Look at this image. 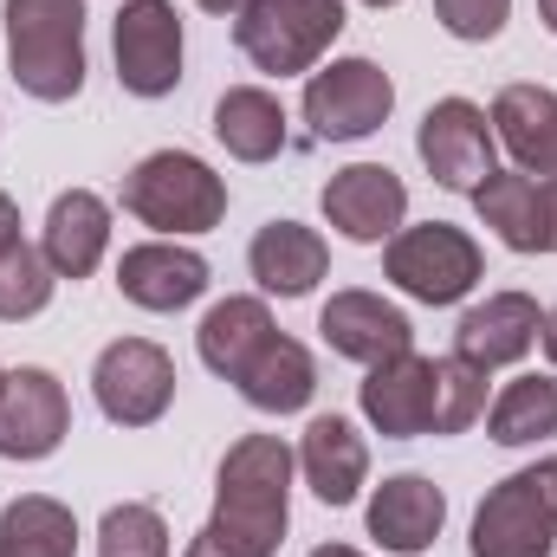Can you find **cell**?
<instances>
[{
	"mask_svg": "<svg viewBox=\"0 0 557 557\" xmlns=\"http://www.w3.org/2000/svg\"><path fill=\"white\" fill-rule=\"evenodd\" d=\"M273 311L260 305V298H221L208 318H201V331H195V350H201V363L214 370V376H227V383H240V370L260 357V344L273 337Z\"/></svg>",
	"mask_w": 557,
	"mask_h": 557,
	"instance_id": "cell-24",
	"label": "cell"
},
{
	"mask_svg": "<svg viewBox=\"0 0 557 557\" xmlns=\"http://www.w3.org/2000/svg\"><path fill=\"white\" fill-rule=\"evenodd\" d=\"M91 396H98L104 421L149 428V421L169 416V403H175V363L149 337H117V344H104V357L91 370Z\"/></svg>",
	"mask_w": 557,
	"mask_h": 557,
	"instance_id": "cell-8",
	"label": "cell"
},
{
	"mask_svg": "<svg viewBox=\"0 0 557 557\" xmlns=\"http://www.w3.org/2000/svg\"><path fill=\"white\" fill-rule=\"evenodd\" d=\"M117 292L143 311H182L208 292V260L175 240H143L117 260Z\"/></svg>",
	"mask_w": 557,
	"mask_h": 557,
	"instance_id": "cell-16",
	"label": "cell"
},
{
	"mask_svg": "<svg viewBox=\"0 0 557 557\" xmlns=\"http://www.w3.org/2000/svg\"><path fill=\"white\" fill-rule=\"evenodd\" d=\"M493 143L512 149V162L539 182H557V91L545 85H506L493 98Z\"/></svg>",
	"mask_w": 557,
	"mask_h": 557,
	"instance_id": "cell-18",
	"label": "cell"
},
{
	"mask_svg": "<svg viewBox=\"0 0 557 557\" xmlns=\"http://www.w3.org/2000/svg\"><path fill=\"white\" fill-rule=\"evenodd\" d=\"M545 467H552V493H557V460H545Z\"/></svg>",
	"mask_w": 557,
	"mask_h": 557,
	"instance_id": "cell-38",
	"label": "cell"
},
{
	"mask_svg": "<svg viewBox=\"0 0 557 557\" xmlns=\"http://www.w3.org/2000/svg\"><path fill=\"white\" fill-rule=\"evenodd\" d=\"M292 519V447L278 434H240L214 480V519L182 557H273Z\"/></svg>",
	"mask_w": 557,
	"mask_h": 557,
	"instance_id": "cell-1",
	"label": "cell"
},
{
	"mask_svg": "<svg viewBox=\"0 0 557 557\" xmlns=\"http://www.w3.org/2000/svg\"><path fill=\"white\" fill-rule=\"evenodd\" d=\"M557 552V493L552 467H525L499 480L473 512V557H552Z\"/></svg>",
	"mask_w": 557,
	"mask_h": 557,
	"instance_id": "cell-5",
	"label": "cell"
},
{
	"mask_svg": "<svg viewBox=\"0 0 557 557\" xmlns=\"http://www.w3.org/2000/svg\"><path fill=\"white\" fill-rule=\"evenodd\" d=\"M7 78L39 104L85 91V0H7Z\"/></svg>",
	"mask_w": 557,
	"mask_h": 557,
	"instance_id": "cell-2",
	"label": "cell"
},
{
	"mask_svg": "<svg viewBox=\"0 0 557 557\" xmlns=\"http://www.w3.org/2000/svg\"><path fill=\"white\" fill-rule=\"evenodd\" d=\"M214 137H221V149H227L234 162H273L278 149H285V111H278L273 91L234 85V91H221V104H214Z\"/></svg>",
	"mask_w": 557,
	"mask_h": 557,
	"instance_id": "cell-25",
	"label": "cell"
},
{
	"mask_svg": "<svg viewBox=\"0 0 557 557\" xmlns=\"http://www.w3.org/2000/svg\"><path fill=\"white\" fill-rule=\"evenodd\" d=\"M0 557H78V519L72 506L26 493L0 512Z\"/></svg>",
	"mask_w": 557,
	"mask_h": 557,
	"instance_id": "cell-26",
	"label": "cell"
},
{
	"mask_svg": "<svg viewBox=\"0 0 557 557\" xmlns=\"http://www.w3.org/2000/svg\"><path fill=\"white\" fill-rule=\"evenodd\" d=\"M195 7H201V13H234V20H240L253 0H195Z\"/></svg>",
	"mask_w": 557,
	"mask_h": 557,
	"instance_id": "cell-34",
	"label": "cell"
},
{
	"mask_svg": "<svg viewBox=\"0 0 557 557\" xmlns=\"http://www.w3.org/2000/svg\"><path fill=\"white\" fill-rule=\"evenodd\" d=\"M247 267H253V278H260L273 298H305V292L324 278V267H331V247H324L318 227L267 221V227L253 234V247H247Z\"/></svg>",
	"mask_w": 557,
	"mask_h": 557,
	"instance_id": "cell-22",
	"label": "cell"
},
{
	"mask_svg": "<svg viewBox=\"0 0 557 557\" xmlns=\"http://www.w3.org/2000/svg\"><path fill=\"white\" fill-rule=\"evenodd\" d=\"M480 221L512 247V253H552V208H545V182L525 169H493L473 188Z\"/></svg>",
	"mask_w": 557,
	"mask_h": 557,
	"instance_id": "cell-19",
	"label": "cell"
},
{
	"mask_svg": "<svg viewBox=\"0 0 557 557\" xmlns=\"http://www.w3.org/2000/svg\"><path fill=\"white\" fill-rule=\"evenodd\" d=\"M403 214H409V188L396 169L383 162H350L324 182V221L357 240V247H383L403 234Z\"/></svg>",
	"mask_w": 557,
	"mask_h": 557,
	"instance_id": "cell-11",
	"label": "cell"
},
{
	"mask_svg": "<svg viewBox=\"0 0 557 557\" xmlns=\"http://www.w3.org/2000/svg\"><path fill=\"white\" fill-rule=\"evenodd\" d=\"M447 525V493L421 473H389L370 499V539L396 557H416L441 539Z\"/></svg>",
	"mask_w": 557,
	"mask_h": 557,
	"instance_id": "cell-17",
	"label": "cell"
},
{
	"mask_svg": "<svg viewBox=\"0 0 557 557\" xmlns=\"http://www.w3.org/2000/svg\"><path fill=\"white\" fill-rule=\"evenodd\" d=\"M434 20H441L454 39H467V46H486V39L506 33L512 0H434Z\"/></svg>",
	"mask_w": 557,
	"mask_h": 557,
	"instance_id": "cell-31",
	"label": "cell"
},
{
	"mask_svg": "<svg viewBox=\"0 0 557 557\" xmlns=\"http://www.w3.org/2000/svg\"><path fill=\"white\" fill-rule=\"evenodd\" d=\"M396 111V85L376 59H331L305 85V124L318 143H357L383 131Z\"/></svg>",
	"mask_w": 557,
	"mask_h": 557,
	"instance_id": "cell-7",
	"label": "cell"
},
{
	"mask_svg": "<svg viewBox=\"0 0 557 557\" xmlns=\"http://www.w3.org/2000/svg\"><path fill=\"white\" fill-rule=\"evenodd\" d=\"M234 389H240L260 416H298V409L318 396V363H311V350H305L298 337L273 331V337L260 344V357L240 370Z\"/></svg>",
	"mask_w": 557,
	"mask_h": 557,
	"instance_id": "cell-23",
	"label": "cell"
},
{
	"mask_svg": "<svg viewBox=\"0 0 557 557\" xmlns=\"http://www.w3.org/2000/svg\"><path fill=\"white\" fill-rule=\"evenodd\" d=\"M480 247L467 227L454 221H428V227H403L383 253V273L396 278L409 298L421 305H460L473 285H480Z\"/></svg>",
	"mask_w": 557,
	"mask_h": 557,
	"instance_id": "cell-6",
	"label": "cell"
},
{
	"mask_svg": "<svg viewBox=\"0 0 557 557\" xmlns=\"http://www.w3.org/2000/svg\"><path fill=\"white\" fill-rule=\"evenodd\" d=\"M441 376V409H434V434H467L473 421L486 416V370L467 363V357H441L434 363Z\"/></svg>",
	"mask_w": 557,
	"mask_h": 557,
	"instance_id": "cell-29",
	"label": "cell"
},
{
	"mask_svg": "<svg viewBox=\"0 0 557 557\" xmlns=\"http://www.w3.org/2000/svg\"><path fill=\"white\" fill-rule=\"evenodd\" d=\"M539 344H545V357H552V370H557V305L545 311V324H539Z\"/></svg>",
	"mask_w": 557,
	"mask_h": 557,
	"instance_id": "cell-33",
	"label": "cell"
},
{
	"mask_svg": "<svg viewBox=\"0 0 557 557\" xmlns=\"http://www.w3.org/2000/svg\"><path fill=\"white\" fill-rule=\"evenodd\" d=\"M318 331H324V344L337 350V357H350V363H389V357H403V350H416V324H409V311H396L389 298H376V292H331V305L318 311Z\"/></svg>",
	"mask_w": 557,
	"mask_h": 557,
	"instance_id": "cell-14",
	"label": "cell"
},
{
	"mask_svg": "<svg viewBox=\"0 0 557 557\" xmlns=\"http://www.w3.org/2000/svg\"><path fill=\"white\" fill-rule=\"evenodd\" d=\"M298 467H305V486L324 506H350L370 480V447L344 416H318L298 441Z\"/></svg>",
	"mask_w": 557,
	"mask_h": 557,
	"instance_id": "cell-21",
	"label": "cell"
},
{
	"mask_svg": "<svg viewBox=\"0 0 557 557\" xmlns=\"http://www.w3.org/2000/svg\"><path fill=\"white\" fill-rule=\"evenodd\" d=\"M416 149L421 162H428V175L441 182V188H454V195H473L486 175H493V124H486V111L473 104V98H441V104H428V117H421L416 131Z\"/></svg>",
	"mask_w": 557,
	"mask_h": 557,
	"instance_id": "cell-10",
	"label": "cell"
},
{
	"mask_svg": "<svg viewBox=\"0 0 557 557\" xmlns=\"http://www.w3.org/2000/svg\"><path fill=\"white\" fill-rule=\"evenodd\" d=\"M0 389H7V370H0Z\"/></svg>",
	"mask_w": 557,
	"mask_h": 557,
	"instance_id": "cell-39",
	"label": "cell"
},
{
	"mask_svg": "<svg viewBox=\"0 0 557 557\" xmlns=\"http://www.w3.org/2000/svg\"><path fill=\"white\" fill-rule=\"evenodd\" d=\"M363 7H376V13H383V7H396V0H363Z\"/></svg>",
	"mask_w": 557,
	"mask_h": 557,
	"instance_id": "cell-37",
	"label": "cell"
},
{
	"mask_svg": "<svg viewBox=\"0 0 557 557\" xmlns=\"http://www.w3.org/2000/svg\"><path fill=\"white\" fill-rule=\"evenodd\" d=\"M98 552L104 557H169V525L156 506H111L98 525Z\"/></svg>",
	"mask_w": 557,
	"mask_h": 557,
	"instance_id": "cell-30",
	"label": "cell"
},
{
	"mask_svg": "<svg viewBox=\"0 0 557 557\" xmlns=\"http://www.w3.org/2000/svg\"><path fill=\"white\" fill-rule=\"evenodd\" d=\"M7 247H20V208H13V195H0V253Z\"/></svg>",
	"mask_w": 557,
	"mask_h": 557,
	"instance_id": "cell-32",
	"label": "cell"
},
{
	"mask_svg": "<svg viewBox=\"0 0 557 557\" xmlns=\"http://www.w3.org/2000/svg\"><path fill=\"white\" fill-rule=\"evenodd\" d=\"M486 434L499 447L557 441V376H519V383H506L499 403L486 409Z\"/></svg>",
	"mask_w": 557,
	"mask_h": 557,
	"instance_id": "cell-27",
	"label": "cell"
},
{
	"mask_svg": "<svg viewBox=\"0 0 557 557\" xmlns=\"http://www.w3.org/2000/svg\"><path fill=\"white\" fill-rule=\"evenodd\" d=\"M311 557H363V552H350V545H318Z\"/></svg>",
	"mask_w": 557,
	"mask_h": 557,
	"instance_id": "cell-35",
	"label": "cell"
},
{
	"mask_svg": "<svg viewBox=\"0 0 557 557\" xmlns=\"http://www.w3.org/2000/svg\"><path fill=\"white\" fill-rule=\"evenodd\" d=\"M363 403V421L383 434V441H416V434H434V409H441V376L434 363L403 350L389 363H376L357 389Z\"/></svg>",
	"mask_w": 557,
	"mask_h": 557,
	"instance_id": "cell-13",
	"label": "cell"
},
{
	"mask_svg": "<svg viewBox=\"0 0 557 557\" xmlns=\"http://www.w3.org/2000/svg\"><path fill=\"white\" fill-rule=\"evenodd\" d=\"M72 434V403L52 370H7L0 389V460H46Z\"/></svg>",
	"mask_w": 557,
	"mask_h": 557,
	"instance_id": "cell-12",
	"label": "cell"
},
{
	"mask_svg": "<svg viewBox=\"0 0 557 557\" xmlns=\"http://www.w3.org/2000/svg\"><path fill=\"white\" fill-rule=\"evenodd\" d=\"M539 324H545V311H539L532 292H493L486 305L460 311V324H454V357H467V363H480V370L519 363V357L539 344Z\"/></svg>",
	"mask_w": 557,
	"mask_h": 557,
	"instance_id": "cell-15",
	"label": "cell"
},
{
	"mask_svg": "<svg viewBox=\"0 0 557 557\" xmlns=\"http://www.w3.org/2000/svg\"><path fill=\"white\" fill-rule=\"evenodd\" d=\"M111 46H117V85L131 98H169L182 85V20H175V0H124L117 26H111Z\"/></svg>",
	"mask_w": 557,
	"mask_h": 557,
	"instance_id": "cell-9",
	"label": "cell"
},
{
	"mask_svg": "<svg viewBox=\"0 0 557 557\" xmlns=\"http://www.w3.org/2000/svg\"><path fill=\"white\" fill-rule=\"evenodd\" d=\"M337 33H344V0H253L234 20V46L267 78L311 72Z\"/></svg>",
	"mask_w": 557,
	"mask_h": 557,
	"instance_id": "cell-4",
	"label": "cell"
},
{
	"mask_svg": "<svg viewBox=\"0 0 557 557\" xmlns=\"http://www.w3.org/2000/svg\"><path fill=\"white\" fill-rule=\"evenodd\" d=\"M124 214L156 234H208L227 214V182L188 149H156L124 175Z\"/></svg>",
	"mask_w": 557,
	"mask_h": 557,
	"instance_id": "cell-3",
	"label": "cell"
},
{
	"mask_svg": "<svg viewBox=\"0 0 557 557\" xmlns=\"http://www.w3.org/2000/svg\"><path fill=\"white\" fill-rule=\"evenodd\" d=\"M104 247H111V208H104V195L65 188L52 201V214H46V240H39L46 267L59 278H91L98 260H104Z\"/></svg>",
	"mask_w": 557,
	"mask_h": 557,
	"instance_id": "cell-20",
	"label": "cell"
},
{
	"mask_svg": "<svg viewBox=\"0 0 557 557\" xmlns=\"http://www.w3.org/2000/svg\"><path fill=\"white\" fill-rule=\"evenodd\" d=\"M52 285L59 273L46 267V253H33L26 240L0 253V324H20V318H39L52 305Z\"/></svg>",
	"mask_w": 557,
	"mask_h": 557,
	"instance_id": "cell-28",
	"label": "cell"
},
{
	"mask_svg": "<svg viewBox=\"0 0 557 557\" xmlns=\"http://www.w3.org/2000/svg\"><path fill=\"white\" fill-rule=\"evenodd\" d=\"M539 20H545V26L557 33V0H539Z\"/></svg>",
	"mask_w": 557,
	"mask_h": 557,
	"instance_id": "cell-36",
	"label": "cell"
}]
</instances>
